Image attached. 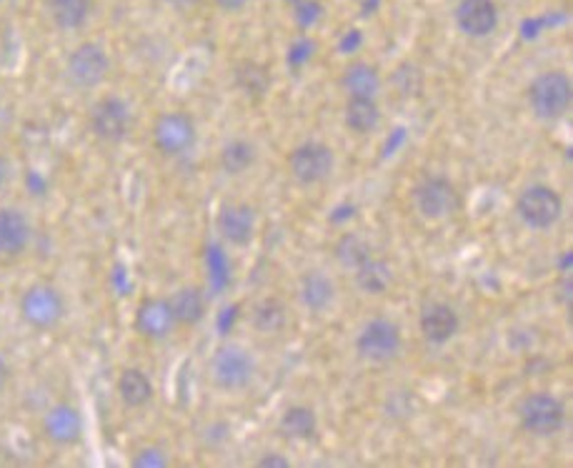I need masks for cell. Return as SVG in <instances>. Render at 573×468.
<instances>
[{"label":"cell","instance_id":"cell-4","mask_svg":"<svg viewBox=\"0 0 573 468\" xmlns=\"http://www.w3.org/2000/svg\"><path fill=\"white\" fill-rule=\"evenodd\" d=\"M516 213L533 231H548L561 221L563 198L558 196L556 188L546 186V183H533L518 193Z\"/></svg>","mask_w":573,"mask_h":468},{"label":"cell","instance_id":"cell-30","mask_svg":"<svg viewBox=\"0 0 573 468\" xmlns=\"http://www.w3.org/2000/svg\"><path fill=\"white\" fill-rule=\"evenodd\" d=\"M131 463L136 468H166L171 461H168V456H166V451H163V448L148 446V448H141V451L133 456Z\"/></svg>","mask_w":573,"mask_h":468},{"label":"cell","instance_id":"cell-22","mask_svg":"<svg viewBox=\"0 0 573 468\" xmlns=\"http://www.w3.org/2000/svg\"><path fill=\"white\" fill-rule=\"evenodd\" d=\"M343 123L348 131L358 133V136L376 131L381 123V108H378L376 98H348L346 108H343Z\"/></svg>","mask_w":573,"mask_h":468},{"label":"cell","instance_id":"cell-31","mask_svg":"<svg viewBox=\"0 0 573 468\" xmlns=\"http://www.w3.org/2000/svg\"><path fill=\"white\" fill-rule=\"evenodd\" d=\"M258 466L261 468H291V461L281 453H266V456L258 458Z\"/></svg>","mask_w":573,"mask_h":468},{"label":"cell","instance_id":"cell-21","mask_svg":"<svg viewBox=\"0 0 573 468\" xmlns=\"http://www.w3.org/2000/svg\"><path fill=\"white\" fill-rule=\"evenodd\" d=\"M116 388L118 396H121V401L126 403L128 408L148 406V403L153 401V393H156L153 381L148 378L146 371H141V368H126V371L118 376Z\"/></svg>","mask_w":573,"mask_h":468},{"label":"cell","instance_id":"cell-16","mask_svg":"<svg viewBox=\"0 0 573 468\" xmlns=\"http://www.w3.org/2000/svg\"><path fill=\"white\" fill-rule=\"evenodd\" d=\"M136 331L148 341H166L176 331V318H173L168 298H146L136 311Z\"/></svg>","mask_w":573,"mask_h":468},{"label":"cell","instance_id":"cell-12","mask_svg":"<svg viewBox=\"0 0 573 468\" xmlns=\"http://www.w3.org/2000/svg\"><path fill=\"white\" fill-rule=\"evenodd\" d=\"M418 328H421L423 338L433 346H443V343L453 341L461 331V316L456 308L446 301H428L421 308L418 316Z\"/></svg>","mask_w":573,"mask_h":468},{"label":"cell","instance_id":"cell-18","mask_svg":"<svg viewBox=\"0 0 573 468\" xmlns=\"http://www.w3.org/2000/svg\"><path fill=\"white\" fill-rule=\"evenodd\" d=\"M298 298H301L306 311L323 313L336 301V283H333L326 273L308 271L303 273L301 283H298Z\"/></svg>","mask_w":573,"mask_h":468},{"label":"cell","instance_id":"cell-28","mask_svg":"<svg viewBox=\"0 0 573 468\" xmlns=\"http://www.w3.org/2000/svg\"><path fill=\"white\" fill-rule=\"evenodd\" d=\"M333 256H336V261L341 263L343 268L353 271V268L361 266L366 258H371L373 253H371V246H368L366 238L358 236V233H346V236H341L336 241Z\"/></svg>","mask_w":573,"mask_h":468},{"label":"cell","instance_id":"cell-6","mask_svg":"<svg viewBox=\"0 0 573 468\" xmlns=\"http://www.w3.org/2000/svg\"><path fill=\"white\" fill-rule=\"evenodd\" d=\"M21 316L36 331H51L66 316V298L51 283H33L21 296Z\"/></svg>","mask_w":573,"mask_h":468},{"label":"cell","instance_id":"cell-24","mask_svg":"<svg viewBox=\"0 0 573 468\" xmlns=\"http://www.w3.org/2000/svg\"><path fill=\"white\" fill-rule=\"evenodd\" d=\"M343 91L348 98H376L381 93V76L371 63H351L343 73Z\"/></svg>","mask_w":573,"mask_h":468},{"label":"cell","instance_id":"cell-9","mask_svg":"<svg viewBox=\"0 0 573 468\" xmlns=\"http://www.w3.org/2000/svg\"><path fill=\"white\" fill-rule=\"evenodd\" d=\"M88 123H91V131L98 141L121 143L126 141L128 133H131L133 128L131 106H128L123 98L106 96L101 98V101L93 103Z\"/></svg>","mask_w":573,"mask_h":468},{"label":"cell","instance_id":"cell-8","mask_svg":"<svg viewBox=\"0 0 573 468\" xmlns=\"http://www.w3.org/2000/svg\"><path fill=\"white\" fill-rule=\"evenodd\" d=\"M333 168H336L333 148L321 141L301 143L288 156V171H291L293 181H298L301 186H318L326 178H331Z\"/></svg>","mask_w":573,"mask_h":468},{"label":"cell","instance_id":"cell-32","mask_svg":"<svg viewBox=\"0 0 573 468\" xmlns=\"http://www.w3.org/2000/svg\"><path fill=\"white\" fill-rule=\"evenodd\" d=\"M251 0H216V6L226 13H238L248 6Z\"/></svg>","mask_w":573,"mask_h":468},{"label":"cell","instance_id":"cell-10","mask_svg":"<svg viewBox=\"0 0 573 468\" xmlns=\"http://www.w3.org/2000/svg\"><path fill=\"white\" fill-rule=\"evenodd\" d=\"M111 71V58L98 43H81L66 61V76L81 91H91L106 81Z\"/></svg>","mask_w":573,"mask_h":468},{"label":"cell","instance_id":"cell-3","mask_svg":"<svg viewBox=\"0 0 573 468\" xmlns=\"http://www.w3.org/2000/svg\"><path fill=\"white\" fill-rule=\"evenodd\" d=\"M208 371H211L213 383L221 391L236 393L251 386L253 376H256V358L251 356L248 348L228 343V346H221L213 353Z\"/></svg>","mask_w":573,"mask_h":468},{"label":"cell","instance_id":"cell-2","mask_svg":"<svg viewBox=\"0 0 573 468\" xmlns=\"http://www.w3.org/2000/svg\"><path fill=\"white\" fill-rule=\"evenodd\" d=\"M518 421L526 433L536 438H553L566 426V406L548 391L528 393L518 406Z\"/></svg>","mask_w":573,"mask_h":468},{"label":"cell","instance_id":"cell-25","mask_svg":"<svg viewBox=\"0 0 573 468\" xmlns=\"http://www.w3.org/2000/svg\"><path fill=\"white\" fill-rule=\"evenodd\" d=\"M48 11H51L56 28H61V31H78L91 18L93 3L91 0H51Z\"/></svg>","mask_w":573,"mask_h":468},{"label":"cell","instance_id":"cell-34","mask_svg":"<svg viewBox=\"0 0 573 468\" xmlns=\"http://www.w3.org/2000/svg\"><path fill=\"white\" fill-rule=\"evenodd\" d=\"M168 6L178 8V11H186V8H193L198 3V0H166Z\"/></svg>","mask_w":573,"mask_h":468},{"label":"cell","instance_id":"cell-20","mask_svg":"<svg viewBox=\"0 0 573 468\" xmlns=\"http://www.w3.org/2000/svg\"><path fill=\"white\" fill-rule=\"evenodd\" d=\"M353 276H356V286L368 296H383L393 286L391 263L376 256L366 258L361 266L353 268Z\"/></svg>","mask_w":573,"mask_h":468},{"label":"cell","instance_id":"cell-17","mask_svg":"<svg viewBox=\"0 0 573 468\" xmlns=\"http://www.w3.org/2000/svg\"><path fill=\"white\" fill-rule=\"evenodd\" d=\"M43 433L58 446H71V443L81 441L83 418L78 408L71 403H56L53 408H48V413L43 416Z\"/></svg>","mask_w":573,"mask_h":468},{"label":"cell","instance_id":"cell-29","mask_svg":"<svg viewBox=\"0 0 573 468\" xmlns=\"http://www.w3.org/2000/svg\"><path fill=\"white\" fill-rule=\"evenodd\" d=\"M236 81L248 96H263L268 91V71L263 66H256V63H243L236 71Z\"/></svg>","mask_w":573,"mask_h":468},{"label":"cell","instance_id":"cell-26","mask_svg":"<svg viewBox=\"0 0 573 468\" xmlns=\"http://www.w3.org/2000/svg\"><path fill=\"white\" fill-rule=\"evenodd\" d=\"M251 323L258 333H281L288 323V308L281 298H263L251 313Z\"/></svg>","mask_w":573,"mask_h":468},{"label":"cell","instance_id":"cell-13","mask_svg":"<svg viewBox=\"0 0 573 468\" xmlns=\"http://www.w3.org/2000/svg\"><path fill=\"white\" fill-rule=\"evenodd\" d=\"M33 226L18 208H0V261H16L28 251Z\"/></svg>","mask_w":573,"mask_h":468},{"label":"cell","instance_id":"cell-11","mask_svg":"<svg viewBox=\"0 0 573 468\" xmlns=\"http://www.w3.org/2000/svg\"><path fill=\"white\" fill-rule=\"evenodd\" d=\"M196 123L188 113L183 111H168L156 118L153 126V146L163 153V156H183L196 146Z\"/></svg>","mask_w":573,"mask_h":468},{"label":"cell","instance_id":"cell-1","mask_svg":"<svg viewBox=\"0 0 573 468\" xmlns=\"http://www.w3.org/2000/svg\"><path fill=\"white\" fill-rule=\"evenodd\" d=\"M573 98L571 78L563 71L538 73L528 86V106L538 121H558L568 113Z\"/></svg>","mask_w":573,"mask_h":468},{"label":"cell","instance_id":"cell-15","mask_svg":"<svg viewBox=\"0 0 573 468\" xmlns=\"http://www.w3.org/2000/svg\"><path fill=\"white\" fill-rule=\"evenodd\" d=\"M456 26L468 38H488L498 28V6L493 0H461Z\"/></svg>","mask_w":573,"mask_h":468},{"label":"cell","instance_id":"cell-5","mask_svg":"<svg viewBox=\"0 0 573 468\" xmlns=\"http://www.w3.org/2000/svg\"><path fill=\"white\" fill-rule=\"evenodd\" d=\"M401 348V328L391 318H371L356 336V353L373 366L391 363L393 358H398Z\"/></svg>","mask_w":573,"mask_h":468},{"label":"cell","instance_id":"cell-23","mask_svg":"<svg viewBox=\"0 0 573 468\" xmlns=\"http://www.w3.org/2000/svg\"><path fill=\"white\" fill-rule=\"evenodd\" d=\"M278 431L291 441H311L318 433V416L311 406H291L283 411Z\"/></svg>","mask_w":573,"mask_h":468},{"label":"cell","instance_id":"cell-14","mask_svg":"<svg viewBox=\"0 0 573 468\" xmlns=\"http://www.w3.org/2000/svg\"><path fill=\"white\" fill-rule=\"evenodd\" d=\"M216 231L231 246H248L256 236V211L248 203H226L218 208Z\"/></svg>","mask_w":573,"mask_h":468},{"label":"cell","instance_id":"cell-27","mask_svg":"<svg viewBox=\"0 0 573 468\" xmlns=\"http://www.w3.org/2000/svg\"><path fill=\"white\" fill-rule=\"evenodd\" d=\"M256 163V146L243 138H233L221 148V168L228 176H243Z\"/></svg>","mask_w":573,"mask_h":468},{"label":"cell","instance_id":"cell-35","mask_svg":"<svg viewBox=\"0 0 573 468\" xmlns=\"http://www.w3.org/2000/svg\"><path fill=\"white\" fill-rule=\"evenodd\" d=\"M8 176H11V168H8V161L3 156H0V188L6 186Z\"/></svg>","mask_w":573,"mask_h":468},{"label":"cell","instance_id":"cell-19","mask_svg":"<svg viewBox=\"0 0 573 468\" xmlns=\"http://www.w3.org/2000/svg\"><path fill=\"white\" fill-rule=\"evenodd\" d=\"M176 326H196L206 318V296L198 286H183L168 298Z\"/></svg>","mask_w":573,"mask_h":468},{"label":"cell","instance_id":"cell-7","mask_svg":"<svg viewBox=\"0 0 573 468\" xmlns=\"http://www.w3.org/2000/svg\"><path fill=\"white\" fill-rule=\"evenodd\" d=\"M413 206L426 221H443L461 206L456 186L443 176H426L413 186Z\"/></svg>","mask_w":573,"mask_h":468},{"label":"cell","instance_id":"cell-33","mask_svg":"<svg viewBox=\"0 0 573 468\" xmlns=\"http://www.w3.org/2000/svg\"><path fill=\"white\" fill-rule=\"evenodd\" d=\"M8 381H11V368H8L6 358L0 356V391L8 386Z\"/></svg>","mask_w":573,"mask_h":468}]
</instances>
